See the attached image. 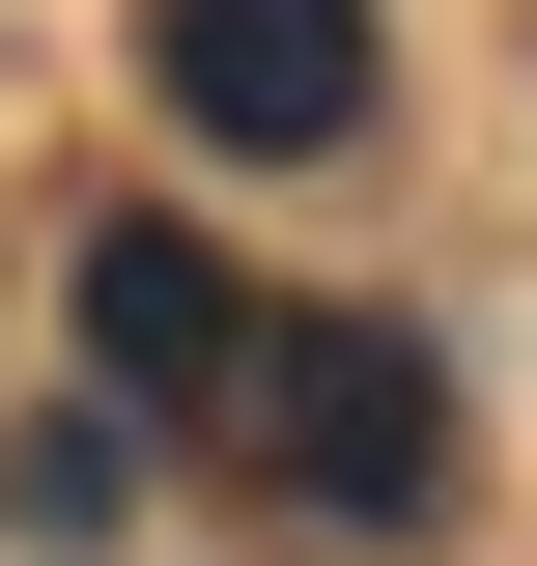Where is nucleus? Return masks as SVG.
<instances>
[{
    "label": "nucleus",
    "instance_id": "3",
    "mask_svg": "<svg viewBox=\"0 0 537 566\" xmlns=\"http://www.w3.org/2000/svg\"><path fill=\"white\" fill-rule=\"evenodd\" d=\"M227 340H255V283H227L199 227H85V368H114L141 424H199V397H227Z\"/></svg>",
    "mask_w": 537,
    "mask_h": 566
},
{
    "label": "nucleus",
    "instance_id": "1",
    "mask_svg": "<svg viewBox=\"0 0 537 566\" xmlns=\"http://www.w3.org/2000/svg\"><path fill=\"white\" fill-rule=\"evenodd\" d=\"M199 453H227L255 510H424V482H453V397H424L397 312H255L227 397H199Z\"/></svg>",
    "mask_w": 537,
    "mask_h": 566
},
{
    "label": "nucleus",
    "instance_id": "2",
    "mask_svg": "<svg viewBox=\"0 0 537 566\" xmlns=\"http://www.w3.org/2000/svg\"><path fill=\"white\" fill-rule=\"evenodd\" d=\"M170 114L227 170H312V142L397 114V57H368V0H170Z\"/></svg>",
    "mask_w": 537,
    "mask_h": 566
}]
</instances>
